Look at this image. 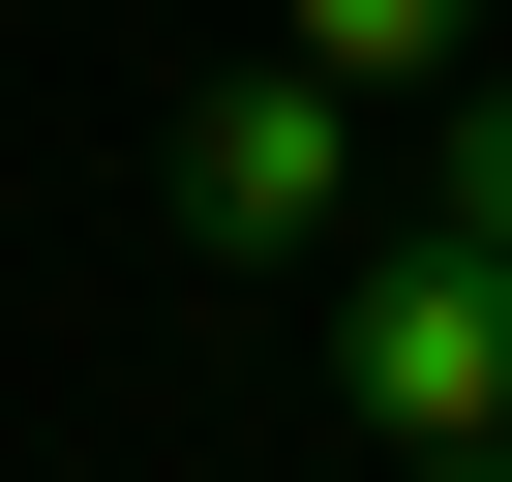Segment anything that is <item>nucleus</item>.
<instances>
[{"instance_id": "20e7f679", "label": "nucleus", "mask_w": 512, "mask_h": 482, "mask_svg": "<svg viewBox=\"0 0 512 482\" xmlns=\"http://www.w3.org/2000/svg\"><path fill=\"white\" fill-rule=\"evenodd\" d=\"M452 211H482V241H512V91H452Z\"/></svg>"}, {"instance_id": "7ed1b4c3", "label": "nucleus", "mask_w": 512, "mask_h": 482, "mask_svg": "<svg viewBox=\"0 0 512 482\" xmlns=\"http://www.w3.org/2000/svg\"><path fill=\"white\" fill-rule=\"evenodd\" d=\"M272 31H302L332 91H452V61H482V0H272Z\"/></svg>"}, {"instance_id": "f03ea898", "label": "nucleus", "mask_w": 512, "mask_h": 482, "mask_svg": "<svg viewBox=\"0 0 512 482\" xmlns=\"http://www.w3.org/2000/svg\"><path fill=\"white\" fill-rule=\"evenodd\" d=\"M181 241H211V272H332V211H362V91L332 61H241V91H181Z\"/></svg>"}, {"instance_id": "f257e3e1", "label": "nucleus", "mask_w": 512, "mask_h": 482, "mask_svg": "<svg viewBox=\"0 0 512 482\" xmlns=\"http://www.w3.org/2000/svg\"><path fill=\"white\" fill-rule=\"evenodd\" d=\"M332 422L362 452H512V241L422 211L392 272H332Z\"/></svg>"}]
</instances>
